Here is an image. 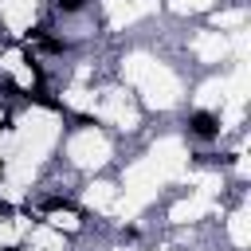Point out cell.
<instances>
[{
  "instance_id": "cell-1",
  "label": "cell",
  "mask_w": 251,
  "mask_h": 251,
  "mask_svg": "<svg viewBox=\"0 0 251 251\" xmlns=\"http://www.w3.org/2000/svg\"><path fill=\"white\" fill-rule=\"evenodd\" d=\"M188 133L200 141H212V137H220V118L208 110H196V114H188Z\"/></svg>"
},
{
  "instance_id": "cell-2",
  "label": "cell",
  "mask_w": 251,
  "mask_h": 251,
  "mask_svg": "<svg viewBox=\"0 0 251 251\" xmlns=\"http://www.w3.org/2000/svg\"><path fill=\"white\" fill-rule=\"evenodd\" d=\"M43 212H75V204L67 196H47L43 200Z\"/></svg>"
},
{
  "instance_id": "cell-3",
  "label": "cell",
  "mask_w": 251,
  "mask_h": 251,
  "mask_svg": "<svg viewBox=\"0 0 251 251\" xmlns=\"http://www.w3.org/2000/svg\"><path fill=\"white\" fill-rule=\"evenodd\" d=\"M55 8H59V12H78L82 0H55Z\"/></svg>"
},
{
  "instance_id": "cell-4",
  "label": "cell",
  "mask_w": 251,
  "mask_h": 251,
  "mask_svg": "<svg viewBox=\"0 0 251 251\" xmlns=\"http://www.w3.org/2000/svg\"><path fill=\"white\" fill-rule=\"evenodd\" d=\"M0 216H4V220H12V216H16V208H12L8 200H0Z\"/></svg>"
},
{
  "instance_id": "cell-5",
  "label": "cell",
  "mask_w": 251,
  "mask_h": 251,
  "mask_svg": "<svg viewBox=\"0 0 251 251\" xmlns=\"http://www.w3.org/2000/svg\"><path fill=\"white\" fill-rule=\"evenodd\" d=\"M4 251H16V247H4Z\"/></svg>"
},
{
  "instance_id": "cell-6",
  "label": "cell",
  "mask_w": 251,
  "mask_h": 251,
  "mask_svg": "<svg viewBox=\"0 0 251 251\" xmlns=\"http://www.w3.org/2000/svg\"><path fill=\"white\" fill-rule=\"evenodd\" d=\"M0 173H4V161H0Z\"/></svg>"
}]
</instances>
